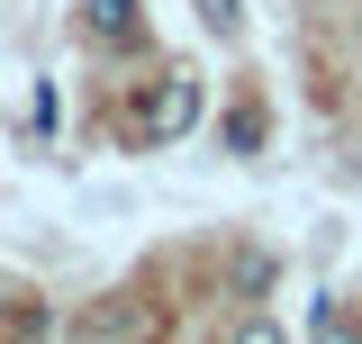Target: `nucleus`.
<instances>
[{"mask_svg": "<svg viewBox=\"0 0 362 344\" xmlns=\"http://www.w3.org/2000/svg\"><path fill=\"white\" fill-rule=\"evenodd\" d=\"M308 336H362V317H354V308H335V299H326V308L308 317Z\"/></svg>", "mask_w": 362, "mask_h": 344, "instance_id": "obj_6", "label": "nucleus"}, {"mask_svg": "<svg viewBox=\"0 0 362 344\" xmlns=\"http://www.w3.org/2000/svg\"><path fill=\"white\" fill-rule=\"evenodd\" d=\"M190 9H199V28H209L218 45H235V37H245V0H190Z\"/></svg>", "mask_w": 362, "mask_h": 344, "instance_id": "obj_5", "label": "nucleus"}, {"mask_svg": "<svg viewBox=\"0 0 362 344\" xmlns=\"http://www.w3.org/2000/svg\"><path fill=\"white\" fill-rule=\"evenodd\" d=\"M199 109H209V82H199V73L145 82V100H136V145H181V136L199 127Z\"/></svg>", "mask_w": 362, "mask_h": 344, "instance_id": "obj_1", "label": "nucleus"}, {"mask_svg": "<svg viewBox=\"0 0 362 344\" xmlns=\"http://www.w3.org/2000/svg\"><path fill=\"white\" fill-rule=\"evenodd\" d=\"M272 281H281V263H272V245H245V254L226 263V290H235V299H272Z\"/></svg>", "mask_w": 362, "mask_h": 344, "instance_id": "obj_3", "label": "nucleus"}, {"mask_svg": "<svg viewBox=\"0 0 362 344\" xmlns=\"http://www.w3.org/2000/svg\"><path fill=\"white\" fill-rule=\"evenodd\" d=\"M136 326H145V317H136V308H100V317H90L82 336H136Z\"/></svg>", "mask_w": 362, "mask_h": 344, "instance_id": "obj_7", "label": "nucleus"}, {"mask_svg": "<svg viewBox=\"0 0 362 344\" xmlns=\"http://www.w3.org/2000/svg\"><path fill=\"white\" fill-rule=\"evenodd\" d=\"M73 18H82L90 45H145V0H73Z\"/></svg>", "mask_w": 362, "mask_h": 344, "instance_id": "obj_2", "label": "nucleus"}, {"mask_svg": "<svg viewBox=\"0 0 362 344\" xmlns=\"http://www.w3.org/2000/svg\"><path fill=\"white\" fill-rule=\"evenodd\" d=\"M263 136H272V109H263V100H245V109L226 118V154H254Z\"/></svg>", "mask_w": 362, "mask_h": 344, "instance_id": "obj_4", "label": "nucleus"}]
</instances>
